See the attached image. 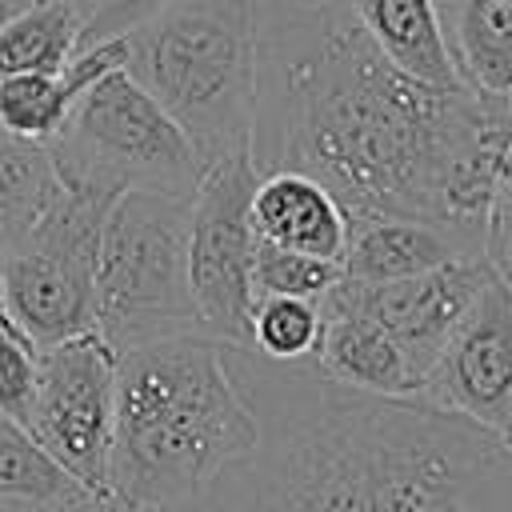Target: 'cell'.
<instances>
[{"label": "cell", "instance_id": "cell-1", "mask_svg": "<svg viewBox=\"0 0 512 512\" xmlns=\"http://www.w3.org/2000/svg\"><path fill=\"white\" fill-rule=\"evenodd\" d=\"M512 136V96L432 88L400 72L348 0L260 16L256 172L320 180L348 220L420 216L488 224Z\"/></svg>", "mask_w": 512, "mask_h": 512}, {"label": "cell", "instance_id": "cell-2", "mask_svg": "<svg viewBox=\"0 0 512 512\" xmlns=\"http://www.w3.org/2000/svg\"><path fill=\"white\" fill-rule=\"evenodd\" d=\"M260 424L228 344L172 332L116 352L108 496L124 508L196 512L212 484L256 448Z\"/></svg>", "mask_w": 512, "mask_h": 512}, {"label": "cell", "instance_id": "cell-3", "mask_svg": "<svg viewBox=\"0 0 512 512\" xmlns=\"http://www.w3.org/2000/svg\"><path fill=\"white\" fill-rule=\"evenodd\" d=\"M256 40V0H176L124 32V68L216 164L252 144Z\"/></svg>", "mask_w": 512, "mask_h": 512}, {"label": "cell", "instance_id": "cell-4", "mask_svg": "<svg viewBox=\"0 0 512 512\" xmlns=\"http://www.w3.org/2000/svg\"><path fill=\"white\" fill-rule=\"evenodd\" d=\"M48 156L64 184L104 196H192L208 168L184 128L132 80L128 68L104 72L76 96L48 140Z\"/></svg>", "mask_w": 512, "mask_h": 512}, {"label": "cell", "instance_id": "cell-5", "mask_svg": "<svg viewBox=\"0 0 512 512\" xmlns=\"http://www.w3.org/2000/svg\"><path fill=\"white\" fill-rule=\"evenodd\" d=\"M192 196L120 192L104 216L96 272V332L132 348L172 332H204L188 284Z\"/></svg>", "mask_w": 512, "mask_h": 512}, {"label": "cell", "instance_id": "cell-6", "mask_svg": "<svg viewBox=\"0 0 512 512\" xmlns=\"http://www.w3.org/2000/svg\"><path fill=\"white\" fill-rule=\"evenodd\" d=\"M112 200L64 184L48 212L0 252L4 304L32 348L96 328L100 236Z\"/></svg>", "mask_w": 512, "mask_h": 512}, {"label": "cell", "instance_id": "cell-7", "mask_svg": "<svg viewBox=\"0 0 512 512\" xmlns=\"http://www.w3.org/2000/svg\"><path fill=\"white\" fill-rule=\"evenodd\" d=\"M260 172L248 152L224 156L204 168L192 192L188 220V284L208 336L224 344H248V316L256 304L252 292V188Z\"/></svg>", "mask_w": 512, "mask_h": 512}, {"label": "cell", "instance_id": "cell-8", "mask_svg": "<svg viewBox=\"0 0 512 512\" xmlns=\"http://www.w3.org/2000/svg\"><path fill=\"white\" fill-rule=\"evenodd\" d=\"M116 420V348L80 332L36 348V392L28 432L96 496H108V452Z\"/></svg>", "mask_w": 512, "mask_h": 512}, {"label": "cell", "instance_id": "cell-9", "mask_svg": "<svg viewBox=\"0 0 512 512\" xmlns=\"http://www.w3.org/2000/svg\"><path fill=\"white\" fill-rule=\"evenodd\" d=\"M416 400L468 416L496 436L512 432V284L500 272L432 360Z\"/></svg>", "mask_w": 512, "mask_h": 512}, {"label": "cell", "instance_id": "cell-10", "mask_svg": "<svg viewBox=\"0 0 512 512\" xmlns=\"http://www.w3.org/2000/svg\"><path fill=\"white\" fill-rule=\"evenodd\" d=\"M496 276L488 256H468V260H448L440 268L400 276V280H352L340 272L336 292L356 304L364 316H372L412 360L420 384L480 296V288Z\"/></svg>", "mask_w": 512, "mask_h": 512}, {"label": "cell", "instance_id": "cell-11", "mask_svg": "<svg viewBox=\"0 0 512 512\" xmlns=\"http://www.w3.org/2000/svg\"><path fill=\"white\" fill-rule=\"evenodd\" d=\"M468 256H488L480 228L420 216H356L348 220L340 272L352 280H400Z\"/></svg>", "mask_w": 512, "mask_h": 512}, {"label": "cell", "instance_id": "cell-12", "mask_svg": "<svg viewBox=\"0 0 512 512\" xmlns=\"http://www.w3.org/2000/svg\"><path fill=\"white\" fill-rule=\"evenodd\" d=\"M316 368L348 388L380 396H416L420 376L404 348L356 304H348L336 284L320 296V340L312 352Z\"/></svg>", "mask_w": 512, "mask_h": 512}, {"label": "cell", "instance_id": "cell-13", "mask_svg": "<svg viewBox=\"0 0 512 512\" xmlns=\"http://www.w3.org/2000/svg\"><path fill=\"white\" fill-rule=\"evenodd\" d=\"M248 212H252V232L264 244L304 252V256H324V260L344 256L348 212L320 180L304 172H292V168L260 172Z\"/></svg>", "mask_w": 512, "mask_h": 512}, {"label": "cell", "instance_id": "cell-14", "mask_svg": "<svg viewBox=\"0 0 512 512\" xmlns=\"http://www.w3.org/2000/svg\"><path fill=\"white\" fill-rule=\"evenodd\" d=\"M368 40L412 80L432 88H468L452 64L436 0H348Z\"/></svg>", "mask_w": 512, "mask_h": 512}, {"label": "cell", "instance_id": "cell-15", "mask_svg": "<svg viewBox=\"0 0 512 512\" xmlns=\"http://www.w3.org/2000/svg\"><path fill=\"white\" fill-rule=\"evenodd\" d=\"M436 12L460 80L512 96V0H436Z\"/></svg>", "mask_w": 512, "mask_h": 512}, {"label": "cell", "instance_id": "cell-16", "mask_svg": "<svg viewBox=\"0 0 512 512\" xmlns=\"http://www.w3.org/2000/svg\"><path fill=\"white\" fill-rule=\"evenodd\" d=\"M104 500L84 488L28 428L0 416V512H72Z\"/></svg>", "mask_w": 512, "mask_h": 512}, {"label": "cell", "instance_id": "cell-17", "mask_svg": "<svg viewBox=\"0 0 512 512\" xmlns=\"http://www.w3.org/2000/svg\"><path fill=\"white\" fill-rule=\"evenodd\" d=\"M64 180L48 144L20 140L0 128V252L12 248L60 196Z\"/></svg>", "mask_w": 512, "mask_h": 512}, {"label": "cell", "instance_id": "cell-18", "mask_svg": "<svg viewBox=\"0 0 512 512\" xmlns=\"http://www.w3.org/2000/svg\"><path fill=\"white\" fill-rule=\"evenodd\" d=\"M84 12L72 0H36L0 28V76L60 72L80 48Z\"/></svg>", "mask_w": 512, "mask_h": 512}, {"label": "cell", "instance_id": "cell-19", "mask_svg": "<svg viewBox=\"0 0 512 512\" xmlns=\"http://www.w3.org/2000/svg\"><path fill=\"white\" fill-rule=\"evenodd\" d=\"M320 340V300L256 296L248 316V344L268 360H308Z\"/></svg>", "mask_w": 512, "mask_h": 512}, {"label": "cell", "instance_id": "cell-20", "mask_svg": "<svg viewBox=\"0 0 512 512\" xmlns=\"http://www.w3.org/2000/svg\"><path fill=\"white\" fill-rule=\"evenodd\" d=\"M336 280H340V260L304 256V252H288V248L256 240V256H252V292L256 296L320 300Z\"/></svg>", "mask_w": 512, "mask_h": 512}, {"label": "cell", "instance_id": "cell-21", "mask_svg": "<svg viewBox=\"0 0 512 512\" xmlns=\"http://www.w3.org/2000/svg\"><path fill=\"white\" fill-rule=\"evenodd\" d=\"M36 392V348L24 340L20 328L0 324V416L28 428Z\"/></svg>", "mask_w": 512, "mask_h": 512}, {"label": "cell", "instance_id": "cell-22", "mask_svg": "<svg viewBox=\"0 0 512 512\" xmlns=\"http://www.w3.org/2000/svg\"><path fill=\"white\" fill-rule=\"evenodd\" d=\"M484 252L492 260V268L512 280V136L504 148V164L496 176V192L488 204V224H484Z\"/></svg>", "mask_w": 512, "mask_h": 512}, {"label": "cell", "instance_id": "cell-23", "mask_svg": "<svg viewBox=\"0 0 512 512\" xmlns=\"http://www.w3.org/2000/svg\"><path fill=\"white\" fill-rule=\"evenodd\" d=\"M168 4L176 0H96L80 24V44H92V40H108V36H124L132 32L136 24L152 20L156 12H164Z\"/></svg>", "mask_w": 512, "mask_h": 512}, {"label": "cell", "instance_id": "cell-24", "mask_svg": "<svg viewBox=\"0 0 512 512\" xmlns=\"http://www.w3.org/2000/svg\"><path fill=\"white\" fill-rule=\"evenodd\" d=\"M328 0H256V16H276V12H296V8H316Z\"/></svg>", "mask_w": 512, "mask_h": 512}, {"label": "cell", "instance_id": "cell-25", "mask_svg": "<svg viewBox=\"0 0 512 512\" xmlns=\"http://www.w3.org/2000/svg\"><path fill=\"white\" fill-rule=\"evenodd\" d=\"M32 4H36V0H0V28H4L12 16H20L24 8H32Z\"/></svg>", "mask_w": 512, "mask_h": 512}, {"label": "cell", "instance_id": "cell-26", "mask_svg": "<svg viewBox=\"0 0 512 512\" xmlns=\"http://www.w3.org/2000/svg\"><path fill=\"white\" fill-rule=\"evenodd\" d=\"M72 512H120V508H116V500H88V504H80Z\"/></svg>", "mask_w": 512, "mask_h": 512}, {"label": "cell", "instance_id": "cell-27", "mask_svg": "<svg viewBox=\"0 0 512 512\" xmlns=\"http://www.w3.org/2000/svg\"><path fill=\"white\" fill-rule=\"evenodd\" d=\"M0 324H12L16 328V320L8 316V304H4V284H0Z\"/></svg>", "mask_w": 512, "mask_h": 512}, {"label": "cell", "instance_id": "cell-28", "mask_svg": "<svg viewBox=\"0 0 512 512\" xmlns=\"http://www.w3.org/2000/svg\"><path fill=\"white\" fill-rule=\"evenodd\" d=\"M72 4H76V8H80V12H84V16H88V8H92V4H96V0H72Z\"/></svg>", "mask_w": 512, "mask_h": 512}, {"label": "cell", "instance_id": "cell-29", "mask_svg": "<svg viewBox=\"0 0 512 512\" xmlns=\"http://www.w3.org/2000/svg\"><path fill=\"white\" fill-rule=\"evenodd\" d=\"M120 512H160V508H124V504H116Z\"/></svg>", "mask_w": 512, "mask_h": 512}, {"label": "cell", "instance_id": "cell-30", "mask_svg": "<svg viewBox=\"0 0 512 512\" xmlns=\"http://www.w3.org/2000/svg\"><path fill=\"white\" fill-rule=\"evenodd\" d=\"M504 440H508V448H512V432H508V436H504Z\"/></svg>", "mask_w": 512, "mask_h": 512}, {"label": "cell", "instance_id": "cell-31", "mask_svg": "<svg viewBox=\"0 0 512 512\" xmlns=\"http://www.w3.org/2000/svg\"><path fill=\"white\" fill-rule=\"evenodd\" d=\"M508 284H512V280H508Z\"/></svg>", "mask_w": 512, "mask_h": 512}]
</instances>
